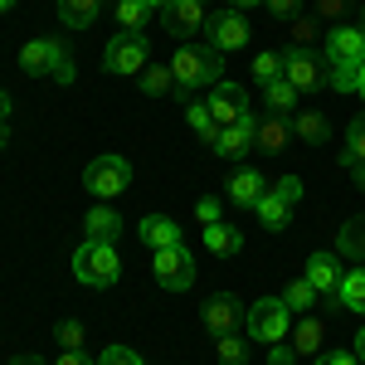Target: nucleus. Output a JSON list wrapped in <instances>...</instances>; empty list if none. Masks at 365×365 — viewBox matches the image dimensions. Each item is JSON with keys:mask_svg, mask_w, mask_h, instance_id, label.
<instances>
[{"mask_svg": "<svg viewBox=\"0 0 365 365\" xmlns=\"http://www.w3.org/2000/svg\"><path fill=\"white\" fill-rule=\"evenodd\" d=\"M58 346L63 351H83V322H73V317L58 322Z\"/></svg>", "mask_w": 365, "mask_h": 365, "instance_id": "37", "label": "nucleus"}, {"mask_svg": "<svg viewBox=\"0 0 365 365\" xmlns=\"http://www.w3.org/2000/svg\"><path fill=\"white\" fill-rule=\"evenodd\" d=\"M10 5H15V0H0V10H10Z\"/></svg>", "mask_w": 365, "mask_h": 365, "instance_id": "56", "label": "nucleus"}, {"mask_svg": "<svg viewBox=\"0 0 365 365\" xmlns=\"http://www.w3.org/2000/svg\"><path fill=\"white\" fill-rule=\"evenodd\" d=\"M49 73H54L58 83H73V58H68V49L54 39V63H49Z\"/></svg>", "mask_w": 365, "mask_h": 365, "instance_id": "39", "label": "nucleus"}, {"mask_svg": "<svg viewBox=\"0 0 365 365\" xmlns=\"http://www.w3.org/2000/svg\"><path fill=\"white\" fill-rule=\"evenodd\" d=\"M297 98H302V93L287 83V78H273V83L263 88V103H268V113H282V117H287V108H297Z\"/></svg>", "mask_w": 365, "mask_h": 365, "instance_id": "29", "label": "nucleus"}, {"mask_svg": "<svg viewBox=\"0 0 365 365\" xmlns=\"http://www.w3.org/2000/svg\"><path fill=\"white\" fill-rule=\"evenodd\" d=\"M170 73H175V93L190 103L195 88L225 83V49H215L210 39H205V44H185V49L170 54Z\"/></svg>", "mask_w": 365, "mask_h": 365, "instance_id": "1", "label": "nucleus"}, {"mask_svg": "<svg viewBox=\"0 0 365 365\" xmlns=\"http://www.w3.org/2000/svg\"><path fill=\"white\" fill-rule=\"evenodd\" d=\"M200 5H205V0H200Z\"/></svg>", "mask_w": 365, "mask_h": 365, "instance_id": "57", "label": "nucleus"}, {"mask_svg": "<svg viewBox=\"0 0 365 365\" xmlns=\"http://www.w3.org/2000/svg\"><path fill=\"white\" fill-rule=\"evenodd\" d=\"M273 195L287 200V205H297V200H302V180H297V175H282L278 185H273Z\"/></svg>", "mask_w": 365, "mask_h": 365, "instance_id": "41", "label": "nucleus"}, {"mask_svg": "<svg viewBox=\"0 0 365 365\" xmlns=\"http://www.w3.org/2000/svg\"><path fill=\"white\" fill-rule=\"evenodd\" d=\"M244 5H258V0H234V10H244Z\"/></svg>", "mask_w": 365, "mask_h": 365, "instance_id": "55", "label": "nucleus"}, {"mask_svg": "<svg viewBox=\"0 0 365 365\" xmlns=\"http://www.w3.org/2000/svg\"><path fill=\"white\" fill-rule=\"evenodd\" d=\"M287 141H292V122H287L282 113H263L258 117V127H253V146H258V151L278 156V151H287Z\"/></svg>", "mask_w": 365, "mask_h": 365, "instance_id": "13", "label": "nucleus"}, {"mask_svg": "<svg viewBox=\"0 0 365 365\" xmlns=\"http://www.w3.org/2000/svg\"><path fill=\"white\" fill-rule=\"evenodd\" d=\"M146 58H151V44H146V34H137V29L113 34V39H108V49H103L108 73H141V68H146Z\"/></svg>", "mask_w": 365, "mask_h": 365, "instance_id": "6", "label": "nucleus"}, {"mask_svg": "<svg viewBox=\"0 0 365 365\" xmlns=\"http://www.w3.org/2000/svg\"><path fill=\"white\" fill-rule=\"evenodd\" d=\"M137 234L151 244V249H175V244H180V225L166 220V215H146V220L137 225Z\"/></svg>", "mask_w": 365, "mask_h": 365, "instance_id": "17", "label": "nucleus"}, {"mask_svg": "<svg viewBox=\"0 0 365 365\" xmlns=\"http://www.w3.org/2000/svg\"><path fill=\"white\" fill-rule=\"evenodd\" d=\"M205 249L220 253V258H234V253L244 249V239H239V229H234V225L220 220V225H205Z\"/></svg>", "mask_w": 365, "mask_h": 365, "instance_id": "23", "label": "nucleus"}, {"mask_svg": "<svg viewBox=\"0 0 365 365\" xmlns=\"http://www.w3.org/2000/svg\"><path fill=\"white\" fill-rule=\"evenodd\" d=\"M83 229H88V239H98V244H113L117 234H122V220H117L113 205H93V210H88V220H83Z\"/></svg>", "mask_w": 365, "mask_h": 365, "instance_id": "18", "label": "nucleus"}, {"mask_svg": "<svg viewBox=\"0 0 365 365\" xmlns=\"http://www.w3.org/2000/svg\"><path fill=\"white\" fill-rule=\"evenodd\" d=\"M146 15H151L146 0H117V20H122V29H141V25H146Z\"/></svg>", "mask_w": 365, "mask_h": 365, "instance_id": "36", "label": "nucleus"}, {"mask_svg": "<svg viewBox=\"0 0 365 365\" xmlns=\"http://www.w3.org/2000/svg\"><path fill=\"white\" fill-rule=\"evenodd\" d=\"M351 180H356V185L365 190V166H356V170H351Z\"/></svg>", "mask_w": 365, "mask_h": 365, "instance_id": "50", "label": "nucleus"}, {"mask_svg": "<svg viewBox=\"0 0 365 365\" xmlns=\"http://www.w3.org/2000/svg\"><path fill=\"white\" fill-rule=\"evenodd\" d=\"M49 63H54V39H29L25 49H20V68H25L29 78H44Z\"/></svg>", "mask_w": 365, "mask_h": 365, "instance_id": "22", "label": "nucleus"}, {"mask_svg": "<svg viewBox=\"0 0 365 365\" xmlns=\"http://www.w3.org/2000/svg\"><path fill=\"white\" fill-rule=\"evenodd\" d=\"M365 63V58H361ZM361 63H327V88H336V93H356L361 83Z\"/></svg>", "mask_w": 365, "mask_h": 365, "instance_id": "31", "label": "nucleus"}, {"mask_svg": "<svg viewBox=\"0 0 365 365\" xmlns=\"http://www.w3.org/2000/svg\"><path fill=\"white\" fill-rule=\"evenodd\" d=\"M263 5H268L278 20H287V15H297V10H302V0H263Z\"/></svg>", "mask_w": 365, "mask_h": 365, "instance_id": "43", "label": "nucleus"}, {"mask_svg": "<svg viewBox=\"0 0 365 365\" xmlns=\"http://www.w3.org/2000/svg\"><path fill=\"white\" fill-rule=\"evenodd\" d=\"M302 278H307L312 287L322 292V297H336V287H341V278H346V273H341L336 253H312V258H307V273H302Z\"/></svg>", "mask_w": 365, "mask_h": 365, "instance_id": "14", "label": "nucleus"}, {"mask_svg": "<svg viewBox=\"0 0 365 365\" xmlns=\"http://www.w3.org/2000/svg\"><path fill=\"white\" fill-rule=\"evenodd\" d=\"M365 39L356 25H331L327 29V63H361Z\"/></svg>", "mask_w": 365, "mask_h": 365, "instance_id": "12", "label": "nucleus"}, {"mask_svg": "<svg viewBox=\"0 0 365 365\" xmlns=\"http://www.w3.org/2000/svg\"><path fill=\"white\" fill-rule=\"evenodd\" d=\"M322 341H327V322L322 317H302L297 331H292V351L297 356H322Z\"/></svg>", "mask_w": 365, "mask_h": 365, "instance_id": "20", "label": "nucleus"}, {"mask_svg": "<svg viewBox=\"0 0 365 365\" xmlns=\"http://www.w3.org/2000/svg\"><path fill=\"white\" fill-rule=\"evenodd\" d=\"M151 273H156V282H161L166 292H185V287L195 282V253L185 249V244H175V249H156Z\"/></svg>", "mask_w": 365, "mask_h": 365, "instance_id": "7", "label": "nucleus"}, {"mask_svg": "<svg viewBox=\"0 0 365 365\" xmlns=\"http://www.w3.org/2000/svg\"><path fill=\"white\" fill-rule=\"evenodd\" d=\"M253 127H258V117H244V122H234V127H220V141H215V151L220 156H244L253 146Z\"/></svg>", "mask_w": 365, "mask_h": 365, "instance_id": "16", "label": "nucleus"}, {"mask_svg": "<svg viewBox=\"0 0 365 365\" xmlns=\"http://www.w3.org/2000/svg\"><path fill=\"white\" fill-rule=\"evenodd\" d=\"M10 365H49V361H39V356H15Z\"/></svg>", "mask_w": 365, "mask_h": 365, "instance_id": "48", "label": "nucleus"}, {"mask_svg": "<svg viewBox=\"0 0 365 365\" xmlns=\"http://www.w3.org/2000/svg\"><path fill=\"white\" fill-rule=\"evenodd\" d=\"M253 215H258V225H263V229H282V225H287V215H292V205L268 190V195L253 205Z\"/></svg>", "mask_w": 365, "mask_h": 365, "instance_id": "27", "label": "nucleus"}, {"mask_svg": "<svg viewBox=\"0 0 365 365\" xmlns=\"http://www.w3.org/2000/svg\"><path fill=\"white\" fill-rule=\"evenodd\" d=\"M292 137L297 141H307V146H327V141H331V122H327V117L322 113H297L292 117Z\"/></svg>", "mask_w": 365, "mask_h": 365, "instance_id": "19", "label": "nucleus"}, {"mask_svg": "<svg viewBox=\"0 0 365 365\" xmlns=\"http://www.w3.org/2000/svg\"><path fill=\"white\" fill-rule=\"evenodd\" d=\"M356 93H361V98H365V63H361V83H356Z\"/></svg>", "mask_w": 365, "mask_h": 365, "instance_id": "54", "label": "nucleus"}, {"mask_svg": "<svg viewBox=\"0 0 365 365\" xmlns=\"http://www.w3.org/2000/svg\"><path fill=\"white\" fill-rule=\"evenodd\" d=\"M282 302H287V312H312V302H322V292L307 278H297V282H287V297Z\"/></svg>", "mask_w": 365, "mask_h": 365, "instance_id": "33", "label": "nucleus"}, {"mask_svg": "<svg viewBox=\"0 0 365 365\" xmlns=\"http://www.w3.org/2000/svg\"><path fill=\"white\" fill-rule=\"evenodd\" d=\"M73 278L88 282V287H113L122 278V258H117L113 244H98V239H88L83 249L73 253Z\"/></svg>", "mask_w": 365, "mask_h": 365, "instance_id": "2", "label": "nucleus"}, {"mask_svg": "<svg viewBox=\"0 0 365 365\" xmlns=\"http://www.w3.org/2000/svg\"><path fill=\"white\" fill-rule=\"evenodd\" d=\"M54 365H93V356H83V351H63Z\"/></svg>", "mask_w": 365, "mask_h": 365, "instance_id": "46", "label": "nucleus"}, {"mask_svg": "<svg viewBox=\"0 0 365 365\" xmlns=\"http://www.w3.org/2000/svg\"><path fill=\"white\" fill-rule=\"evenodd\" d=\"M356 29H361V39H365V5H361V15H356Z\"/></svg>", "mask_w": 365, "mask_h": 365, "instance_id": "52", "label": "nucleus"}, {"mask_svg": "<svg viewBox=\"0 0 365 365\" xmlns=\"http://www.w3.org/2000/svg\"><path fill=\"white\" fill-rule=\"evenodd\" d=\"M0 146H10V122H0Z\"/></svg>", "mask_w": 365, "mask_h": 365, "instance_id": "51", "label": "nucleus"}, {"mask_svg": "<svg viewBox=\"0 0 365 365\" xmlns=\"http://www.w3.org/2000/svg\"><path fill=\"white\" fill-rule=\"evenodd\" d=\"M341 166L346 170H356V166H365V113L346 127V146H341Z\"/></svg>", "mask_w": 365, "mask_h": 365, "instance_id": "26", "label": "nucleus"}, {"mask_svg": "<svg viewBox=\"0 0 365 365\" xmlns=\"http://www.w3.org/2000/svg\"><path fill=\"white\" fill-rule=\"evenodd\" d=\"M287 34H292V49H312L317 34H322V20H317V15H292Z\"/></svg>", "mask_w": 365, "mask_h": 365, "instance_id": "32", "label": "nucleus"}, {"mask_svg": "<svg viewBox=\"0 0 365 365\" xmlns=\"http://www.w3.org/2000/svg\"><path fill=\"white\" fill-rule=\"evenodd\" d=\"M205 34H210L215 49H225V54H229V49L249 44V20H244V10H220V15H210Z\"/></svg>", "mask_w": 365, "mask_h": 365, "instance_id": "10", "label": "nucleus"}, {"mask_svg": "<svg viewBox=\"0 0 365 365\" xmlns=\"http://www.w3.org/2000/svg\"><path fill=\"white\" fill-rule=\"evenodd\" d=\"M98 10H103V0H58V20L68 29H88L98 20Z\"/></svg>", "mask_w": 365, "mask_h": 365, "instance_id": "25", "label": "nucleus"}, {"mask_svg": "<svg viewBox=\"0 0 365 365\" xmlns=\"http://www.w3.org/2000/svg\"><path fill=\"white\" fill-rule=\"evenodd\" d=\"M263 195H268V180H263L253 166L229 175V200H234V205H244V210H249V205H258Z\"/></svg>", "mask_w": 365, "mask_h": 365, "instance_id": "15", "label": "nucleus"}, {"mask_svg": "<svg viewBox=\"0 0 365 365\" xmlns=\"http://www.w3.org/2000/svg\"><path fill=\"white\" fill-rule=\"evenodd\" d=\"M346 10H351V0H317V20H327V25H341Z\"/></svg>", "mask_w": 365, "mask_h": 365, "instance_id": "40", "label": "nucleus"}, {"mask_svg": "<svg viewBox=\"0 0 365 365\" xmlns=\"http://www.w3.org/2000/svg\"><path fill=\"white\" fill-rule=\"evenodd\" d=\"M336 253H341V258H351V263H365V215H356V220L341 225Z\"/></svg>", "mask_w": 365, "mask_h": 365, "instance_id": "21", "label": "nucleus"}, {"mask_svg": "<svg viewBox=\"0 0 365 365\" xmlns=\"http://www.w3.org/2000/svg\"><path fill=\"white\" fill-rule=\"evenodd\" d=\"M146 5H151V10H166V5H170V0H146Z\"/></svg>", "mask_w": 365, "mask_h": 365, "instance_id": "53", "label": "nucleus"}, {"mask_svg": "<svg viewBox=\"0 0 365 365\" xmlns=\"http://www.w3.org/2000/svg\"><path fill=\"white\" fill-rule=\"evenodd\" d=\"M287 317H292V312H287L282 297H258V302L249 307V322H244V327H249L253 341L278 346V341H287Z\"/></svg>", "mask_w": 365, "mask_h": 365, "instance_id": "4", "label": "nucleus"}, {"mask_svg": "<svg viewBox=\"0 0 365 365\" xmlns=\"http://www.w3.org/2000/svg\"><path fill=\"white\" fill-rule=\"evenodd\" d=\"M98 365H146V361H141L132 346H108V351L98 356Z\"/></svg>", "mask_w": 365, "mask_h": 365, "instance_id": "38", "label": "nucleus"}, {"mask_svg": "<svg viewBox=\"0 0 365 365\" xmlns=\"http://www.w3.org/2000/svg\"><path fill=\"white\" fill-rule=\"evenodd\" d=\"M336 302H341L346 312H361V317H365V263H361V268H351V273L341 278Z\"/></svg>", "mask_w": 365, "mask_h": 365, "instance_id": "24", "label": "nucleus"}, {"mask_svg": "<svg viewBox=\"0 0 365 365\" xmlns=\"http://www.w3.org/2000/svg\"><path fill=\"white\" fill-rule=\"evenodd\" d=\"M137 78H141V93H146V98H161V93H170V88H175L170 63H166V68H141Z\"/></svg>", "mask_w": 365, "mask_h": 365, "instance_id": "34", "label": "nucleus"}, {"mask_svg": "<svg viewBox=\"0 0 365 365\" xmlns=\"http://www.w3.org/2000/svg\"><path fill=\"white\" fill-rule=\"evenodd\" d=\"M282 78L297 93L327 88V54H317V49H282Z\"/></svg>", "mask_w": 365, "mask_h": 365, "instance_id": "5", "label": "nucleus"}, {"mask_svg": "<svg viewBox=\"0 0 365 365\" xmlns=\"http://www.w3.org/2000/svg\"><path fill=\"white\" fill-rule=\"evenodd\" d=\"M10 113H15V103H10V93L0 88V122H10Z\"/></svg>", "mask_w": 365, "mask_h": 365, "instance_id": "47", "label": "nucleus"}, {"mask_svg": "<svg viewBox=\"0 0 365 365\" xmlns=\"http://www.w3.org/2000/svg\"><path fill=\"white\" fill-rule=\"evenodd\" d=\"M185 122L200 132V141H205V146H215V141H220V122L210 117V103H185Z\"/></svg>", "mask_w": 365, "mask_h": 365, "instance_id": "28", "label": "nucleus"}, {"mask_svg": "<svg viewBox=\"0 0 365 365\" xmlns=\"http://www.w3.org/2000/svg\"><path fill=\"white\" fill-rule=\"evenodd\" d=\"M83 185L98 200H117L127 185H132V161H127V156H117V151L93 156V161H88V170H83Z\"/></svg>", "mask_w": 365, "mask_h": 365, "instance_id": "3", "label": "nucleus"}, {"mask_svg": "<svg viewBox=\"0 0 365 365\" xmlns=\"http://www.w3.org/2000/svg\"><path fill=\"white\" fill-rule=\"evenodd\" d=\"M317 365H361V361H356V351H327V356H317Z\"/></svg>", "mask_w": 365, "mask_h": 365, "instance_id": "44", "label": "nucleus"}, {"mask_svg": "<svg viewBox=\"0 0 365 365\" xmlns=\"http://www.w3.org/2000/svg\"><path fill=\"white\" fill-rule=\"evenodd\" d=\"M200 322H205V331H215V336H229V331H244V322H249V307H244L234 292H215V297L200 307Z\"/></svg>", "mask_w": 365, "mask_h": 365, "instance_id": "8", "label": "nucleus"}, {"mask_svg": "<svg viewBox=\"0 0 365 365\" xmlns=\"http://www.w3.org/2000/svg\"><path fill=\"white\" fill-rule=\"evenodd\" d=\"M161 20H166V29L175 34V39H190V34H200V29L210 25L200 0H170L166 10H161Z\"/></svg>", "mask_w": 365, "mask_h": 365, "instance_id": "11", "label": "nucleus"}, {"mask_svg": "<svg viewBox=\"0 0 365 365\" xmlns=\"http://www.w3.org/2000/svg\"><path fill=\"white\" fill-rule=\"evenodd\" d=\"M249 73H253V83H263V88H268L273 78H282V54H273V49H268V54H258Z\"/></svg>", "mask_w": 365, "mask_h": 365, "instance_id": "35", "label": "nucleus"}, {"mask_svg": "<svg viewBox=\"0 0 365 365\" xmlns=\"http://www.w3.org/2000/svg\"><path fill=\"white\" fill-rule=\"evenodd\" d=\"M356 361L365 365V331H361V336H356Z\"/></svg>", "mask_w": 365, "mask_h": 365, "instance_id": "49", "label": "nucleus"}, {"mask_svg": "<svg viewBox=\"0 0 365 365\" xmlns=\"http://www.w3.org/2000/svg\"><path fill=\"white\" fill-rule=\"evenodd\" d=\"M292 356H297V351H292V346H268V365H292Z\"/></svg>", "mask_w": 365, "mask_h": 365, "instance_id": "45", "label": "nucleus"}, {"mask_svg": "<svg viewBox=\"0 0 365 365\" xmlns=\"http://www.w3.org/2000/svg\"><path fill=\"white\" fill-rule=\"evenodd\" d=\"M215 351H220V365H249V341H244V331L220 336V341H215Z\"/></svg>", "mask_w": 365, "mask_h": 365, "instance_id": "30", "label": "nucleus"}, {"mask_svg": "<svg viewBox=\"0 0 365 365\" xmlns=\"http://www.w3.org/2000/svg\"><path fill=\"white\" fill-rule=\"evenodd\" d=\"M210 117H215L220 127L244 122V117H249V93H244L239 83H215L210 88Z\"/></svg>", "mask_w": 365, "mask_h": 365, "instance_id": "9", "label": "nucleus"}, {"mask_svg": "<svg viewBox=\"0 0 365 365\" xmlns=\"http://www.w3.org/2000/svg\"><path fill=\"white\" fill-rule=\"evenodd\" d=\"M195 220H200V225H220V200H215V195L195 200Z\"/></svg>", "mask_w": 365, "mask_h": 365, "instance_id": "42", "label": "nucleus"}]
</instances>
